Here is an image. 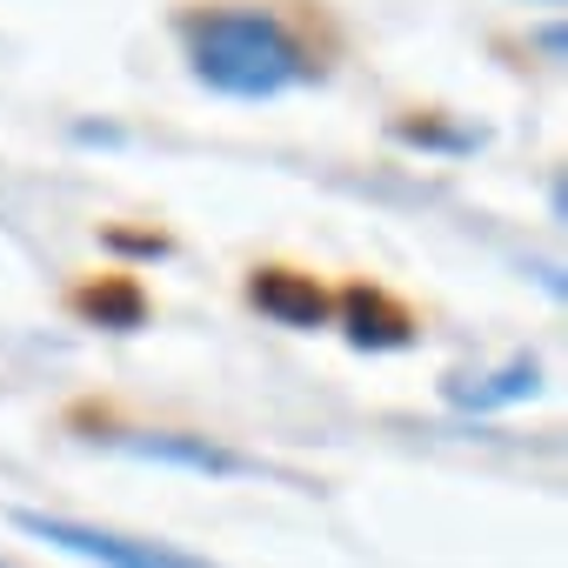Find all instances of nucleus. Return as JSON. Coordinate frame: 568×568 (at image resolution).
Returning a JSON list of instances; mask_svg holds the SVG:
<instances>
[{"label": "nucleus", "mask_w": 568, "mask_h": 568, "mask_svg": "<svg viewBox=\"0 0 568 568\" xmlns=\"http://www.w3.org/2000/svg\"><path fill=\"white\" fill-rule=\"evenodd\" d=\"M181 48H187V74L207 94H227V101H274V94L308 81L302 41L261 8L194 14V21H181Z\"/></svg>", "instance_id": "f257e3e1"}, {"label": "nucleus", "mask_w": 568, "mask_h": 568, "mask_svg": "<svg viewBox=\"0 0 568 568\" xmlns=\"http://www.w3.org/2000/svg\"><path fill=\"white\" fill-rule=\"evenodd\" d=\"M14 528L61 548V555H81L94 568H214L207 555H187L174 541H148V535H121V528H94V521H74V515H41V508H14Z\"/></svg>", "instance_id": "f03ea898"}, {"label": "nucleus", "mask_w": 568, "mask_h": 568, "mask_svg": "<svg viewBox=\"0 0 568 568\" xmlns=\"http://www.w3.org/2000/svg\"><path fill=\"white\" fill-rule=\"evenodd\" d=\"M121 455L134 462H154V468H187V475H207V481H241V475H261V462L207 442V435H181V428H148V435H114Z\"/></svg>", "instance_id": "7ed1b4c3"}, {"label": "nucleus", "mask_w": 568, "mask_h": 568, "mask_svg": "<svg viewBox=\"0 0 568 568\" xmlns=\"http://www.w3.org/2000/svg\"><path fill=\"white\" fill-rule=\"evenodd\" d=\"M535 395H541V362L535 355H508L488 375H448L442 382V402L462 408V415H501V408H521Z\"/></svg>", "instance_id": "20e7f679"}, {"label": "nucleus", "mask_w": 568, "mask_h": 568, "mask_svg": "<svg viewBox=\"0 0 568 568\" xmlns=\"http://www.w3.org/2000/svg\"><path fill=\"white\" fill-rule=\"evenodd\" d=\"M335 315H342L348 348H362V355H395V348L415 342V315L395 295H382V288H348L335 302Z\"/></svg>", "instance_id": "39448f33"}, {"label": "nucleus", "mask_w": 568, "mask_h": 568, "mask_svg": "<svg viewBox=\"0 0 568 568\" xmlns=\"http://www.w3.org/2000/svg\"><path fill=\"white\" fill-rule=\"evenodd\" d=\"M247 302L274 328H328V315H335V302L315 288V274H295V267H261L247 281Z\"/></svg>", "instance_id": "423d86ee"}, {"label": "nucleus", "mask_w": 568, "mask_h": 568, "mask_svg": "<svg viewBox=\"0 0 568 568\" xmlns=\"http://www.w3.org/2000/svg\"><path fill=\"white\" fill-rule=\"evenodd\" d=\"M74 315H81V322H101V328H114V335H128V328L148 322V295L134 288L128 274H108V281H94V288L74 295Z\"/></svg>", "instance_id": "0eeeda50"}, {"label": "nucleus", "mask_w": 568, "mask_h": 568, "mask_svg": "<svg viewBox=\"0 0 568 568\" xmlns=\"http://www.w3.org/2000/svg\"><path fill=\"white\" fill-rule=\"evenodd\" d=\"M395 141H402V148H422V154H475V148H488L481 128H448V121H435V114L395 121Z\"/></svg>", "instance_id": "6e6552de"}, {"label": "nucleus", "mask_w": 568, "mask_h": 568, "mask_svg": "<svg viewBox=\"0 0 568 568\" xmlns=\"http://www.w3.org/2000/svg\"><path fill=\"white\" fill-rule=\"evenodd\" d=\"M108 247H114V254H141V261H161V254H168L161 234H108Z\"/></svg>", "instance_id": "1a4fd4ad"}, {"label": "nucleus", "mask_w": 568, "mask_h": 568, "mask_svg": "<svg viewBox=\"0 0 568 568\" xmlns=\"http://www.w3.org/2000/svg\"><path fill=\"white\" fill-rule=\"evenodd\" d=\"M535 48H541L548 61H561V28H541V34H535Z\"/></svg>", "instance_id": "9d476101"}, {"label": "nucleus", "mask_w": 568, "mask_h": 568, "mask_svg": "<svg viewBox=\"0 0 568 568\" xmlns=\"http://www.w3.org/2000/svg\"><path fill=\"white\" fill-rule=\"evenodd\" d=\"M74 141H101V148H114V141H121V128H74Z\"/></svg>", "instance_id": "9b49d317"}, {"label": "nucleus", "mask_w": 568, "mask_h": 568, "mask_svg": "<svg viewBox=\"0 0 568 568\" xmlns=\"http://www.w3.org/2000/svg\"><path fill=\"white\" fill-rule=\"evenodd\" d=\"M548 8H561V0H548Z\"/></svg>", "instance_id": "f8f14e48"}, {"label": "nucleus", "mask_w": 568, "mask_h": 568, "mask_svg": "<svg viewBox=\"0 0 568 568\" xmlns=\"http://www.w3.org/2000/svg\"><path fill=\"white\" fill-rule=\"evenodd\" d=\"M0 568H8V561H0Z\"/></svg>", "instance_id": "ddd939ff"}]
</instances>
